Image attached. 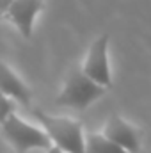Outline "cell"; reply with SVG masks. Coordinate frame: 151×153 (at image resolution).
<instances>
[{
  "label": "cell",
  "mask_w": 151,
  "mask_h": 153,
  "mask_svg": "<svg viewBox=\"0 0 151 153\" xmlns=\"http://www.w3.org/2000/svg\"><path fill=\"white\" fill-rule=\"evenodd\" d=\"M32 116L39 121L52 144L64 153H85L84 126L78 119L68 116H52L41 109H32Z\"/></svg>",
  "instance_id": "1"
},
{
  "label": "cell",
  "mask_w": 151,
  "mask_h": 153,
  "mask_svg": "<svg viewBox=\"0 0 151 153\" xmlns=\"http://www.w3.org/2000/svg\"><path fill=\"white\" fill-rule=\"evenodd\" d=\"M109 89L96 84L82 71V66L73 64L64 76L62 89L55 98V105L59 107H70L76 111L87 109L91 103L100 100Z\"/></svg>",
  "instance_id": "2"
},
{
  "label": "cell",
  "mask_w": 151,
  "mask_h": 153,
  "mask_svg": "<svg viewBox=\"0 0 151 153\" xmlns=\"http://www.w3.org/2000/svg\"><path fill=\"white\" fill-rule=\"evenodd\" d=\"M0 134L16 153H27L29 150H48L52 146V141L43 128L27 123L16 112H13L0 125Z\"/></svg>",
  "instance_id": "3"
},
{
  "label": "cell",
  "mask_w": 151,
  "mask_h": 153,
  "mask_svg": "<svg viewBox=\"0 0 151 153\" xmlns=\"http://www.w3.org/2000/svg\"><path fill=\"white\" fill-rule=\"evenodd\" d=\"M109 34H101L96 38L82 62V71L94 80L96 84L110 89L112 87V76H110V64H109Z\"/></svg>",
  "instance_id": "4"
},
{
  "label": "cell",
  "mask_w": 151,
  "mask_h": 153,
  "mask_svg": "<svg viewBox=\"0 0 151 153\" xmlns=\"http://www.w3.org/2000/svg\"><path fill=\"white\" fill-rule=\"evenodd\" d=\"M101 134L130 153H139V150H141V143H142L141 130L137 126H133L130 121H126L124 117H121L119 114L109 116Z\"/></svg>",
  "instance_id": "5"
},
{
  "label": "cell",
  "mask_w": 151,
  "mask_h": 153,
  "mask_svg": "<svg viewBox=\"0 0 151 153\" xmlns=\"http://www.w3.org/2000/svg\"><path fill=\"white\" fill-rule=\"evenodd\" d=\"M43 9L44 0H13L4 18L9 23H13L23 38L29 39L32 36L36 16Z\"/></svg>",
  "instance_id": "6"
},
{
  "label": "cell",
  "mask_w": 151,
  "mask_h": 153,
  "mask_svg": "<svg viewBox=\"0 0 151 153\" xmlns=\"http://www.w3.org/2000/svg\"><path fill=\"white\" fill-rule=\"evenodd\" d=\"M0 93L7 94L14 102H20L21 105H29L32 98V91L29 89V85L4 61H0Z\"/></svg>",
  "instance_id": "7"
},
{
  "label": "cell",
  "mask_w": 151,
  "mask_h": 153,
  "mask_svg": "<svg viewBox=\"0 0 151 153\" xmlns=\"http://www.w3.org/2000/svg\"><path fill=\"white\" fill-rule=\"evenodd\" d=\"M85 153H130L98 132L85 134Z\"/></svg>",
  "instance_id": "8"
},
{
  "label": "cell",
  "mask_w": 151,
  "mask_h": 153,
  "mask_svg": "<svg viewBox=\"0 0 151 153\" xmlns=\"http://www.w3.org/2000/svg\"><path fill=\"white\" fill-rule=\"evenodd\" d=\"M16 111V105H14V100L13 98H9L7 94H4V93H0V125L9 117V116L13 114Z\"/></svg>",
  "instance_id": "9"
},
{
  "label": "cell",
  "mask_w": 151,
  "mask_h": 153,
  "mask_svg": "<svg viewBox=\"0 0 151 153\" xmlns=\"http://www.w3.org/2000/svg\"><path fill=\"white\" fill-rule=\"evenodd\" d=\"M11 2H13V0H0V18H4V16H5V13H7V9H9Z\"/></svg>",
  "instance_id": "10"
},
{
  "label": "cell",
  "mask_w": 151,
  "mask_h": 153,
  "mask_svg": "<svg viewBox=\"0 0 151 153\" xmlns=\"http://www.w3.org/2000/svg\"><path fill=\"white\" fill-rule=\"evenodd\" d=\"M46 153H64V152H62L61 148H57L55 144H52V146H50V148L46 150Z\"/></svg>",
  "instance_id": "11"
}]
</instances>
